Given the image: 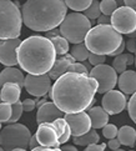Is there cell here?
I'll return each instance as SVG.
<instances>
[{"label": "cell", "instance_id": "cell-35", "mask_svg": "<svg viewBox=\"0 0 136 151\" xmlns=\"http://www.w3.org/2000/svg\"><path fill=\"white\" fill-rule=\"evenodd\" d=\"M23 106H24V111H32L36 107V102L35 100H32V99H25L23 101Z\"/></svg>", "mask_w": 136, "mask_h": 151}, {"label": "cell", "instance_id": "cell-29", "mask_svg": "<svg viewBox=\"0 0 136 151\" xmlns=\"http://www.w3.org/2000/svg\"><path fill=\"white\" fill-rule=\"evenodd\" d=\"M117 6L119 5L115 0H102V1H100L101 13H102V15H106V17H111L119 9Z\"/></svg>", "mask_w": 136, "mask_h": 151}, {"label": "cell", "instance_id": "cell-30", "mask_svg": "<svg viewBox=\"0 0 136 151\" xmlns=\"http://www.w3.org/2000/svg\"><path fill=\"white\" fill-rule=\"evenodd\" d=\"M12 116H13V105L1 102V104H0V121L9 122Z\"/></svg>", "mask_w": 136, "mask_h": 151}, {"label": "cell", "instance_id": "cell-14", "mask_svg": "<svg viewBox=\"0 0 136 151\" xmlns=\"http://www.w3.org/2000/svg\"><path fill=\"white\" fill-rule=\"evenodd\" d=\"M101 106L109 115H116L126 107V96L117 90H111L104 94L101 100Z\"/></svg>", "mask_w": 136, "mask_h": 151}, {"label": "cell", "instance_id": "cell-52", "mask_svg": "<svg viewBox=\"0 0 136 151\" xmlns=\"http://www.w3.org/2000/svg\"><path fill=\"white\" fill-rule=\"evenodd\" d=\"M131 151H132V150H131Z\"/></svg>", "mask_w": 136, "mask_h": 151}, {"label": "cell", "instance_id": "cell-4", "mask_svg": "<svg viewBox=\"0 0 136 151\" xmlns=\"http://www.w3.org/2000/svg\"><path fill=\"white\" fill-rule=\"evenodd\" d=\"M122 36L115 28L110 25L92 26L85 39V45L92 54L102 56H110L122 44Z\"/></svg>", "mask_w": 136, "mask_h": 151}, {"label": "cell", "instance_id": "cell-20", "mask_svg": "<svg viewBox=\"0 0 136 151\" xmlns=\"http://www.w3.org/2000/svg\"><path fill=\"white\" fill-rule=\"evenodd\" d=\"M89 116L91 119L92 129H104L109 124V114L102 106H95L89 109Z\"/></svg>", "mask_w": 136, "mask_h": 151}, {"label": "cell", "instance_id": "cell-3", "mask_svg": "<svg viewBox=\"0 0 136 151\" xmlns=\"http://www.w3.org/2000/svg\"><path fill=\"white\" fill-rule=\"evenodd\" d=\"M66 9L64 0H26L21 14L30 30L47 33L61 25L68 15Z\"/></svg>", "mask_w": 136, "mask_h": 151}, {"label": "cell", "instance_id": "cell-50", "mask_svg": "<svg viewBox=\"0 0 136 151\" xmlns=\"http://www.w3.org/2000/svg\"><path fill=\"white\" fill-rule=\"evenodd\" d=\"M135 66H136V55H135Z\"/></svg>", "mask_w": 136, "mask_h": 151}, {"label": "cell", "instance_id": "cell-10", "mask_svg": "<svg viewBox=\"0 0 136 151\" xmlns=\"http://www.w3.org/2000/svg\"><path fill=\"white\" fill-rule=\"evenodd\" d=\"M111 25L120 34H132L136 31V12L126 5L119 8L111 15Z\"/></svg>", "mask_w": 136, "mask_h": 151}, {"label": "cell", "instance_id": "cell-2", "mask_svg": "<svg viewBox=\"0 0 136 151\" xmlns=\"http://www.w3.org/2000/svg\"><path fill=\"white\" fill-rule=\"evenodd\" d=\"M56 60L55 46L46 36L31 35L21 41L18 49L19 66L30 75L49 74Z\"/></svg>", "mask_w": 136, "mask_h": 151}, {"label": "cell", "instance_id": "cell-44", "mask_svg": "<svg viewBox=\"0 0 136 151\" xmlns=\"http://www.w3.org/2000/svg\"><path fill=\"white\" fill-rule=\"evenodd\" d=\"M125 5L129 6V8H131V9H134L136 12V0H125Z\"/></svg>", "mask_w": 136, "mask_h": 151}, {"label": "cell", "instance_id": "cell-28", "mask_svg": "<svg viewBox=\"0 0 136 151\" xmlns=\"http://www.w3.org/2000/svg\"><path fill=\"white\" fill-rule=\"evenodd\" d=\"M101 8H100V3L97 0H94L92 4L84 12V15L86 18L89 19H92V20H96L101 17Z\"/></svg>", "mask_w": 136, "mask_h": 151}, {"label": "cell", "instance_id": "cell-34", "mask_svg": "<svg viewBox=\"0 0 136 151\" xmlns=\"http://www.w3.org/2000/svg\"><path fill=\"white\" fill-rule=\"evenodd\" d=\"M105 60L106 58L102 56V55H97V54H90L89 56V63L91 64L92 66H97V65H102V64H105Z\"/></svg>", "mask_w": 136, "mask_h": 151}, {"label": "cell", "instance_id": "cell-41", "mask_svg": "<svg viewBox=\"0 0 136 151\" xmlns=\"http://www.w3.org/2000/svg\"><path fill=\"white\" fill-rule=\"evenodd\" d=\"M125 46H126V42L125 41H122V44L120 45V47L115 51V52H112L110 56H119V55H122V51H124V49H125Z\"/></svg>", "mask_w": 136, "mask_h": 151}, {"label": "cell", "instance_id": "cell-9", "mask_svg": "<svg viewBox=\"0 0 136 151\" xmlns=\"http://www.w3.org/2000/svg\"><path fill=\"white\" fill-rule=\"evenodd\" d=\"M68 73H78V74H84V75H90V71L88 70L84 64L78 63L75 59L71 56V54H66L61 58H59L55 65L53 66V69L49 73V76L51 78V80H56L59 78H61L63 75Z\"/></svg>", "mask_w": 136, "mask_h": 151}, {"label": "cell", "instance_id": "cell-31", "mask_svg": "<svg viewBox=\"0 0 136 151\" xmlns=\"http://www.w3.org/2000/svg\"><path fill=\"white\" fill-rule=\"evenodd\" d=\"M24 111V106H23V102L21 101H18L16 104L13 105V116L12 119L9 120L8 124H16V121L19 120L21 117V114H23Z\"/></svg>", "mask_w": 136, "mask_h": 151}, {"label": "cell", "instance_id": "cell-19", "mask_svg": "<svg viewBox=\"0 0 136 151\" xmlns=\"http://www.w3.org/2000/svg\"><path fill=\"white\" fill-rule=\"evenodd\" d=\"M8 83H15L20 88H23L25 83V76L21 73V70L16 69L14 66L5 68L1 71V74H0V86H3Z\"/></svg>", "mask_w": 136, "mask_h": 151}, {"label": "cell", "instance_id": "cell-22", "mask_svg": "<svg viewBox=\"0 0 136 151\" xmlns=\"http://www.w3.org/2000/svg\"><path fill=\"white\" fill-rule=\"evenodd\" d=\"M54 126L56 129V132L59 135V140H60V144H66L69 141L70 136H73L71 134V129H70V125L68 124V121L65 120V117L58 119L56 121H54Z\"/></svg>", "mask_w": 136, "mask_h": 151}, {"label": "cell", "instance_id": "cell-38", "mask_svg": "<svg viewBox=\"0 0 136 151\" xmlns=\"http://www.w3.org/2000/svg\"><path fill=\"white\" fill-rule=\"evenodd\" d=\"M120 145H121V142L119 141V139H111V140H109V142H107V146L111 150L120 149Z\"/></svg>", "mask_w": 136, "mask_h": 151}, {"label": "cell", "instance_id": "cell-12", "mask_svg": "<svg viewBox=\"0 0 136 151\" xmlns=\"http://www.w3.org/2000/svg\"><path fill=\"white\" fill-rule=\"evenodd\" d=\"M35 136L39 141V145L42 147L47 149H58L60 146V140H59V135L56 132V129L54 124L45 122L37 126V130L35 132Z\"/></svg>", "mask_w": 136, "mask_h": 151}, {"label": "cell", "instance_id": "cell-16", "mask_svg": "<svg viewBox=\"0 0 136 151\" xmlns=\"http://www.w3.org/2000/svg\"><path fill=\"white\" fill-rule=\"evenodd\" d=\"M65 117V112H63L59 107L55 105V102H46L42 106L39 107L36 114V122L37 125L45 122L53 124L54 121H56L58 119Z\"/></svg>", "mask_w": 136, "mask_h": 151}, {"label": "cell", "instance_id": "cell-32", "mask_svg": "<svg viewBox=\"0 0 136 151\" xmlns=\"http://www.w3.org/2000/svg\"><path fill=\"white\" fill-rule=\"evenodd\" d=\"M117 134H119V129L114 125V124H107V125L102 129V135L109 140L116 139Z\"/></svg>", "mask_w": 136, "mask_h": 151}, {"label": "cell", "instance_id": "cell-11", "mask_svg": "<svg viewBox=\"0 0 136 151\" xmlns=\"http://www.w3.org/2000/svg\"><path fill=\"white\" fill-rule=\"evenodd\" d=\"M24 88L26 93L35 96V98H42L51 90V78L49 74L45 75H30L28 74L25 76Z\"/></svg>", "mask_w": 136, "mask_h": 151}, {"label": "cell", "instance_id": "cell-25", "mask_svg": "<svg viewBox=\"0 0 136 151\" xmlns=\"http://www.w3.org/2000/svg\"><path fill=\"white\" fill-rule=\"evenodd\" d=\"M51 42L55 46V51L58 55H66L70 46H69V41L63 36H56V37H51Z\"/></svg>", "mask_w": 136, "mask_h": 151}, {"label": "cell", "instance_id": "cell-21", "mask_svg": "<svg viewBox=\"0 0 136 151\" xmlns=\"http://www.w3.org/2000/svg\"><path fill=\"white\" fill-rule=\"evenodd\" d=\"M117 139H119V141L121 142V145L132 147L136 142V130L131 126L125 125V126L119 129Z\"/></svg>", "mask_w": 136, "mask_h": 151}, {"label": "cell", "instance_id": "cell-13", "mask_svg": "<svg viewBox=\"0 0 136 151\" xmlns=\"http://www.w3.org/2000/svg\"><path fill=\"white\" fill-rule=\"evenodd\" d=\"M65 120L70 125L73 137L83 136L92 129L91 119L88 112L85 111L78 112V114H65Z\"/></svg>", "mask_w": 136, "mask_h": 151}, {"label": "cell", "instance_id": "cell-47", "mask_svg": "<svg viewBox=\"0 0 136 151\" xmlns=\"http://www.w3.org/2000/svg\"><path fill=\"white\" fill-rule=\"evenodd\" d=\"M115 1L117 3V5H119V6H125V0H115Z\"/></svg>", "mask_w": 136, "mask_h": 151}, {"label": "cell", "instance_id": "cell-7", "mask_svg": "<svg viewBox=\"0 0 136 151\" xmlns=\"http://www.w3.org/2000/svg\"><path fill=\"white\" fill-rule=\"evenodd\" d=\"M30 130L23 124H8L0 134V145L3 151L26 149L31 140Z\"/></svg>", "mask_w": 136, "mask_h": 151}, {"label": "cell", "instance_id": "cell-8", "mask_svg": "<svg viewBox=\"0 0 136 151\" xmlns=\"http://www.w3.org/2000/svg\"><path fill=\"white\" fill-rule=\"evenodd\" d=\"M90 78L95 79L99 83V94H106L109 91L114 90V88L116 86V83L119 81L117 73L115 71V69L112 66H109L106 64L102 65L94 66L90 71Z\"/></svg>", "mask_w": 136, "mask_h": 151}, {"label": "cell", "instance_id": "cell-36", "mask_svg": "<svg viewBox=\"0 0 136 151\" xmlns=\"http://www.w3.org/2000/svg\"><path fill=\"white\" fill-rule=\"evenodd\" d=\"M106 149V144H92V145H89L84 151H105Z\"/></svg>", "mask_w": 136, "mask_h": 151}, {"label": "cell", "instance_id": "cell-24", "mask_svg": "<svg viewBox=\"0 0 136 151\" xmlns=\"http://www.w3.org/2000/svg\"><path fill=\"white\" fill-rule=\"evenodd\" d=\"M70 54L71 56L75 59L78 63H81V61H86L89 60V56H90V50L88 49V46L85 45V42H81V44H76L71 47L70 50Z\"/></svg>", "mask_w": 136, "mask_h": 151}, {"label": "cell", "instance_id": "cell-18", "mask_svg": "<svg viewBox=\"0 0 136 151\" xmlns=\"http://www.w3.org/2000/svg\"><path fill=\"white\" fill-rule=\"evenodd\" d=\"M119 88L121 93L130 95L136 93V71L135 70H126L119 76Z\"/></svg>", "mask_w": 136, "mask_h": 151}, {"label": "cell", "instance_id": "cell-27", "mask_svg": "<svg viewBox=\"0 0 136 151\" xmlns=\"http://www.w3.org/2000/svg\"><path fill=\"white\" fill-rule=\"evenodd\" d=\"M127 66H129V64H127V55L126 54L119 55L112 60V68L115 69V71L117 74H120V75L126 71Z\"/></svg>", "mask_w": 136, "mask_h": 151}, {"label": "cell", "instance_id": "cell-37", "mask_svg": "<svg viewBox=\"0 0 136 151\" xmlns=\"http://www.w3.org/2000/svg\"><path fill=\"white\" fill-rule=\"evenodd\" d=\"M126 47L130 52H136V39H132V37H130V39L126 41Z\"/></svg>", "mask_w": 136, "mask_h": 151}, {"label": "cell", "instance_id": "cell-46", "mask_svg": "<svg viewBox=\"0 0 136 151\" xmlns=\"http://www.w3.org/2000/svg\"><path fill=\"white\" fill-rule=\"evenodd\" d=\"M61 150L63 151H78V149L73 146V145H65V146L61 147Z\"/></svg>", "mask_w": 136, "mask_h": 151}, {"label": "cell", "instance_id": "cell-6", "mask_svg": "<svg viewBox=\"0 0 136 151\" xmlns=\"http://www.w3.org/2000/svg\"><path fill=\"white\" fill-rule=\"evenodd\" d=\"M61 36L65 37L69 42L76 45L85 41L89 31L92 29L91 21L84 14L80 13H70L60 25Z\"/></svg>", "mask_w": 136, "mask_h": 151}, {"label": "cell", "instance_id": "cell-39", "mask_svg": "<svg viewBox=\"0 0 136 151\" xmlns=\"http://www.w3.org/2000/svg\"><path fill=\"white\" fill-rule=\"evenodd\" d=\"M111 24V17H106V15H101L97 19V25H110Z\"/></svg>", "mask_w": 136, "mask_h": 151}, {"label": "cell", "instance_id": "cell-40", "mask_svg": "<svg viewBox=\"0 0 136 151\" xmlns=\"http://www.w3.org/2000/svg\"><path fill=\"white\" fill-rule=\"evenodd\" d=\"M56 36H61V31L60 29H54L46 33V37L47 39H51V37H56Z\"/></svg>", "mask_w": 136, "mask_h": 151}, {"label": "cell", "instance_id": "cell-26", "mask_svg": "<svg viewBox=\"0 0 136 151\" xmlns=\"http://www.w3.org/2000/svg\"><path fill=\"white\" fill-rule=\"evenodd\" d=\"M64 1L68 8L74 10L75 13H79V12H85L92 4L94 0H64Z\"/></svg>", "mask_w": 136, "mask_h": 151}, {"label": "cell", "instance_id": "cell-23", "mask_svg": "<svg viewBox=\"0 0 136 151\" xmlns=\"http://www.w3.org/2000/svg\"><path fill=\"white\" fill-rule=\"evenodd\" d=\"M99 140H100V136H99V134L96 132L95 129H91L88 134L83 135V136L73 137L74 144L79 145V146H89V145H92V144H97Z\"/></svg>", "mask_w": 136, "mask_h": 151}, {"label": "cell", "instance_id": "cell-33", "mask_svg": "<svg viewBox=\"0 0 136 151\" xmlns=\"http://www.w3.org/2000/svg\"><path fill=\"white\" fill-rule=\"evenodd\" d=\"M127 111H129V115H130V117H131V120L136 124V93L129 100Z\"/></svg>", "mask_w": 136, "mask_h": 151}, {"label": "cell", "instance_id": "cell-45", "mask_svg": "<svg viewBox=\"0 0 136 151\" xmlns=\"http://www.w3.org/2000/svg\"><path fill=\"white\" fill-rule=\"evenodd\" d=\"M126 55H127V64H129V65H132V64H135V55H132L131 52L126 54Z\"/></svg>", "mask_w": 136, "mask_h": 151}, {"label": "cell", "instance_id": "cell-5", "mask_svg": "<svg viewBox=\"0 0 136 151\" xmlns=\"http://www.w3.org/2000/svg\"><path fill=\"white\" fill-rule=\"evenodd\" d=\"M23 14L12 0H0V39H19Z\"/></svg>", "mask_w": 136, "mask_h": 151}, {"label": "cell", "instance_id": "cell-1", "mask_svg": "<svg viewBox=\"0 0 136 151\" xmlns=\"http://www.w3.org/2000/svg\"><path fill=\"white\" fill-rule=\"evenodd\" d=\"M99 83L88 75L68 73L59 78L50 90L53 102L65 114L83 112L95 101Z\"/></svg>", "mask_w": 136, "mask_h": 151}, {"label": "cell", "instance_id": "cell-42", "mask_svg": "<svg viewBox=\"0 0 136 151\" xmlns=\"http://www.w3.org/2000/svg\"><path fill=\"white\" fill-rule=\"evenodd\" d=\"M37 146H40V145H39V141H37L36 136L34 135V136L31 137V140H30V145H29V147H31V150H32V149H35V147H37Z\"/></svg>", "mask_w": 136, "mask_h": 151}, {"label": "cell", "instance_id": "cell-48", "mask_svg": "<svg viewBox=\"0 0 136 151\" xmlns=\"http://www.w3.org/2000/svg\"><path fill=\"white\" fill-rule=\"evenodd\" d=\"M13 151H26L25 149H15V150H13Z\"/></svg>", "mask_w": 136, "mask_h": 151}, {"label": "cell", "instance_id": "cell-51", "mask_svg": "<svg viewBox=\"0 0 136 151\" xmlns=\"http://www.w3.org/2000/svg\"><path fill=\"white\" fill-rule=\"evenodd\" d=\"M1 151H3V150H1Z\"/></svg>", "mask_w": 136, "mask_h": 151}, {"label": "cell", "instance_id": "cell-49", "mask_svg": "<svg viewBox=\"0 0 136 151\" xmlns=\"http://www.w3.org/2000/svg\"><path fill=\"white\" fill-rule=\"evenodd\" d=\"M112 151H124L122 149H117V150H112Z\"/></svg>", "mask_w": 136, "mask_h": 151}, {"label": "cell", "instance_id": "cell-43", "mask_svg": "<svg viewBox=\"0 0 136 151\" xmlns=\"http://www.w3.org/2000/svg\"><path fill=\"white\" fill-rule=\"evenodd\" d=\"M31 151H63L61 149H47V147H42V146H37L35 149H32Z\"/></svg>", "mask_w": 136, "mask_h": 151}, {"label": "cell", "instance_id": "cell-15", "mask_svg": "<svg viewBox=\"0 0 136 151\" xmlns=\"http://www.w3.org/2000/svg\"><path fill=\"white\" fill-rule=\"evenodd\" d=\"M21 44L20 39L1 40L0 44V61L5 66H15L18 63V49Z\"/></svg>", "mask_w": 136, "mask_h": 151}, {"label": "cell", "instance_id": "cell-17", "mask_svg": "<svg viewBox=\"0 0 136 151\" xmlns=\"http://www.w3.org/2000/svg\"><path fill=\"white\" fill-rule=\"evenodd\" d=\"M21 95V88L15 83H8L1 86V93H0V99L1 102L14 105L19 101Z\"/></svg>", "mask_w": 136, "mask_h": 151}]
</instances>
